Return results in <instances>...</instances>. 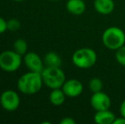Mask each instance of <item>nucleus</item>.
<instances>
[{"label": "nucleus", "instance_id": "4468645a", "mask_svg": "<svg viewBox=\"0 0 125 124\" xmlns=\"http://www.w3.org/2000/svg\"><path fill=\"white\" fill-rule=\"evenodd\" d=\"M43 62L47 66L60 67L61 65V59L58 54L54 53V52H49L45 55Z\"/></svg>", "mask_w": 125, "mask_h": 124}, {"label": "nucleus", "instance_id": "ddd939ff", "mask_svg": "<svg viewBox=\"0 0 125 124\" xmlns=\"http://www.w3.org/2000/svg\"><path fill=\"white\" fill-rule=\"evenodd\" d=\"M66 95L65 94L62 88H54L50 94V103L54 106H60L63 105L65 102Z\"/></svg>", "mask_w": 125, "mask_h": 124}, {"label": "nucleus", "instance_id": "2eb2a0df", "mask_svg": "<svg viewBox=\"0 0 125 124\" xmlns=\"http://www.w3.org/2000/svg\"><path fill=\"white\" fill-rule=\"evenodd\" d=\"M14 49L15 52L20 54L21 55H26V50H27V43L24 39L22 38H19V39L15 40V43H14Z\"/></svg>", "mask_w": 125, "mask_h": 124}, {"label": "nucleus", "instance_id": "412c9836", "mask_svg": "<svg viewBox=\"0 0 125 124\" xmlns=\"http://www.w3.org/2000/svg\"><path fill=\"white\" fill-rule=\"evenodd\" d=\"M119 111H120L121 116H123V117L125 118V99H124V101H123L122 103H121L120 109H119Z\"/></svg>", "mask_w": 125, "mask_h": 124}, {"label": "nucleus", "instance_id": "f257e3e1", "mask_svg": "<svg viewBox=\"0 0 125 124\" xmlns=\"http://www.w3.org/2000/svg\"><path fill=\"white\" fill-rule=\"evenodd\" d=\"M43 83L41 72L30 71L19 78L17 87L22 94H35L40 91Z\"/></svg>", "mask_w": 125, "mask_h": 124}, {"label": "nucleus", "instance_id": "423d86ee", "mask_svg": "<svg viewBox=\"0 0 125 124\" xmlns=\"http://www.w3.org/2000/svg\"><path fill=\"white\" fill-rule=\"evenodd\" d=\"M21 99L18 94L14 90H5L0 96V104L4 110L15 111L20 106Z\"/></svg>", "mask_w": 125, "mask_h": 124}, {"label": "nucleus", "instance_id": "9d476101", "mask_svg": "<svg viewBox=\"0 0 125 124\" xmlns=\"http://www.w3.org/2000/svg\"><path fill=\"white\" fill-rule=\"evenodd\" d=\"M116 116L110 110L97 111L94 116V121L97 124H113Z\"/></svg>", "mask_w": 125, "mask_h": 124}, {"label": "nucleus", "instance_id": "4be33fe9", "mask_svg": "<svg viewBox=\"0 0 125 124\" xmlns=\"http://www.w3.org/2000/svg\"><path fill=\"white\" fill-rule=\"evenodd\" d=\"M113 124H125V118L121 116V117L116 118Z\"/></svg>", "mask_w": 125, "mask_h": 124}, {"label": "nucleus", "instance_id": "20e7f679", "mask_svg": "<svg viewBox=\"0 0 125 124\" xmlns=\"http://www.w3.org/2000/svg\"><path fill=\"white\" fill-rule=\"evenodd\" d=\"M72 60L77 67L88 69L92 67L97 61V54L93 48H81L73 53Z\"/></svg>", "mask_w": 125, "mask_h": 124}, {"label": "nucleus", "instance_id": "f3484780", "mask_svg": "<svg viewBox=\"0 0 125 124\" xmlns=\"http://www.w3.org/2000/svg\"><path fill=\"white\" fill-rule=\"evenodd\" d=\"M116 60L123 66H125V45L119 48L116 51Z\"/></svg>", "mask_w": 125, "mask_h": 124}, {"label": "nucleus", "instance_id": "b1692460", "mask_svg": "<svg viewBox=\"0 0 125 124\" xmlns=\"http://www.w3.org/2000/svg\"><path fill=\"white\" fill-rule=\"evenodd\" d=\"M52 1H60V0H52Z\"/></svg>", "mask_w": 125, "mask_h": 124}, {"label": "nucleus", "instance_id": "aec40b11", "mask_svg": "<svg viewBox=\"0 0 125 124\" xmlns=\"http://www.w3.org/2000/svg\"><path fill=\"white\" fill-rule=\"evenodd\" d=\"M60 123L61 124H75L76 122H75V120L73 119L72 117H64L63 119H61Z\"/></svg>", "mask_w": 125, "mask_h": 124}, {"label": "nucleus", "instance_id": "9b49d317", "mask_svg": "<svg viewBox=\"0 0 125 124\" xmlns=\"http://www.w3.org/2000/svg\"><path fill=\"white\" fill-rule=\"evenodd\" d=\"M94 8L99 14L109 15L114 10L115 3L113 0H94Z\"/></svg>", "mask_w": 125, "mask_h": 124}, {"label": "nucleus", "instance_id": "f8f14e48", "mask_svg": "<svg viewBox=\"0 0 125 124\" xmlns=\"http://www.w3.org/2000/svg\"><path fill=\"white\" fill-rule=\"evenodd\" d=\"M66 8L70 14L73 15H81L85 12L86 4L83 0H68Z\"/></svg>", "mask_w": 125, "mask_h": 124}, {"label": "nucleus", "instance_id": "5701e85b", "mask_svg": "<svg viewBox=\"0 0 125 124\" xmlns=\"http://www.w3.org/2000/svg\"><path fill=\"white\" fill-rule=\"evenodd\" d=\"M13 1H15V2H22L23 0H13Z\"/></svg>", "mask_w": 125, "mask_h": 124}, {"label": "nucleus", "instance_id": "39448f33", "mask_svg": "<svg viewBox=\"0 0 125 124\" xmlns=\"http://www.w3.org/2000/svg\"><path fill=\"white\" fill-rule=\"evenodd\" d=\"M21 55L15 50H6L0 54V68L7 72L17 71L21 65Z\"/></svg>", "mask_w": 125, "mask_h": 124}, {"label": "nucleus", "instance_id": "6ab92c4d", "mask_svg": "<svg viewBox=\"0 0 125 124\" xmlns=\"http://www.w3.org/2000/svg\"><path fill=\"white\" fill-rule=\"evenodd\" d=\"M8 30V27H7V21L3 18L0 17V34L5 32Z\"/></svg>", "mask_w": 125, "mask_h": 124}, {"label": "nucleus", "instance_id": "a211bd4d", "mask_svg": "<svg viewBox=\"0 0 125 124\" xmlns=\"http://www.w3.org/2000/svg\"><path fill=\"white\" fill-rule=\"evenodd\" d=\"M7 27H8V30L15 31L20 29L21 23L17 19H10L7 21Z\"/></svg>", "mask_w": 125, "mask_h": 124}, {"label": "nucleus", "instance_id": "f03ea898", "mask_svg": "<svg viewBox=\"0 0 125 124\" xmlns=\"http://www.w3.org/2000/svg\"><path fill=\"white\" fill-rule=\"evenodd\" d=\"M102 43L109 49H118L125 43V32L117 27H108L102 34Z\"/></svg>", "mask_w": 125, "mask_h": 124}, {"label": "nucleus", "instance_id": "1a4fd4ad", "mask_svg": "<svg viewBox=\"0 0 125 124\" xmlns=\"http://www.w3.org/2000/svg\"><path fill=\"white\" fill-rule=\"evenodd\" d=\"M24 62H25L26 67L31 71H37V72H42L43 68V62L39 57L38 54L34 52H29L26 54L24 57Z\"/></svg>", "mask_w": 125, "mask_h": 124}, {"label": "nucleus", "instance_id": "6e6552de", "mask_svg": "<svg viewBox=\"0 0 125 124\" xmlns=\"http://www.w3.org/2000/svg\"><path fill=\"white\" fill-rule=\"evenodd\" d=\"M61 88H62V90L64 91L66 97L70 98L77 97L83 91V83L79 80L77 79L66 80Z\"/></svg>", "mask_w": 125, "mask_h": 124}, {"label": "nucleus", "instance_id": "0eeeda50", "mask_svg": "<svg viewBox=\"0 0 125 124\" xmlns=\"http://www.w3.org/2000/svg\"><path fill=\"white\" fill-rule=\"evenodd\" d=\"M90 105L96 111L109 110L112 105V100L108 94L100 91L93 93L90 97Z\"/></svg>", "mask_w": 125, "mask_h": 124}, {"label": "nucleus", "instance_id": "dca6fc26", "mask_svg": "<svg viewBox=\"0 0 125 124\" xmlns=\"http://www.w3.org/2000/svg\"><path fill=\"white\" fill-rule=\"evenodd\" d=\"M89 88L92 93L100 92L103 88V82L98 77H93L89 83Z\"/></svg>", "mask_w": 125, "mask_h": 124}, {"label": "nucleus", "instance_id": "7ed1b4c3", "mask_svg": "<svg viewBox=\"0 0 125 124\" xmlns=\"http://www.w3.org/2000/svg\"><path fill=\"white\" fill-rule=\"evenodd\" d=\"M43 82L50 88H60L66 82V75L60 67L47 66L41 72Z\"/></svg>", "mask_w": 125, "mask_h": 124}]
</instances>
